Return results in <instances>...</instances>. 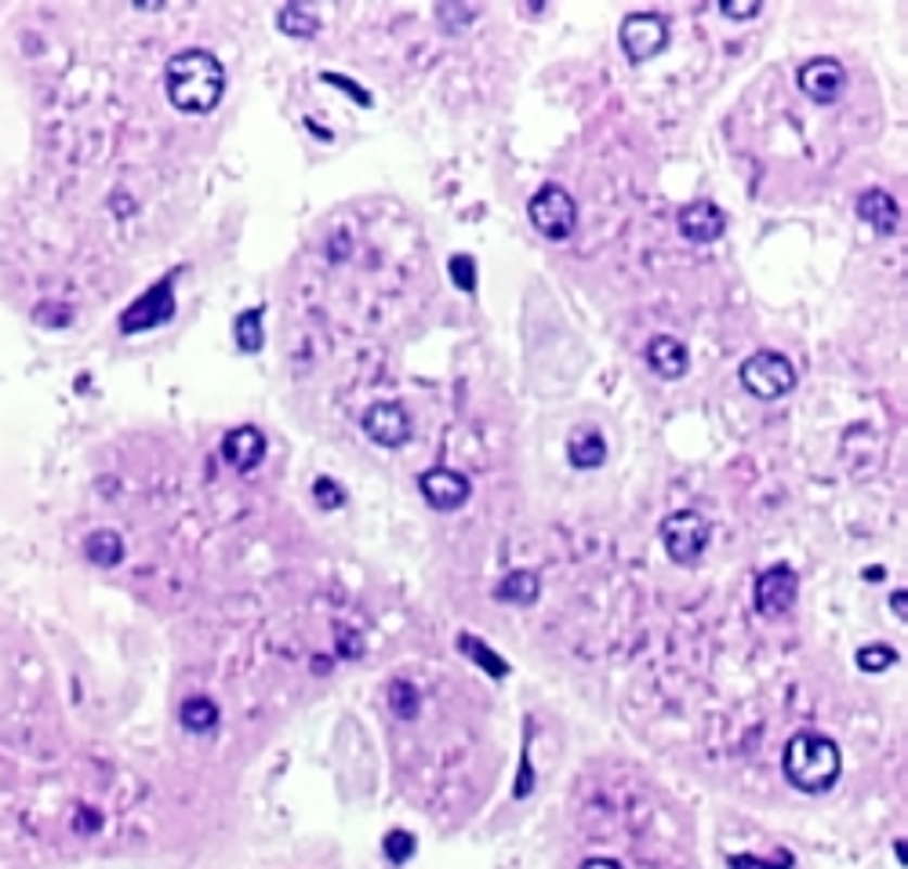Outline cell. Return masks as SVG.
I'll list each match as a JSON object with an SVG mask.
<instances>
[{
    "label": "cell",
    "mask_w": 908,
    "mask_h": 869,
    "mask_svg": "<svg viewBox=\"0 0 908 869\" xmlns=\"http://www.w3.org/2000/svg\"><path fill=\"white\" fill-rule=\"evenodd\" d=\"M85 557L91 564L99 567H113L124 561V539L117 532H110V527H102V532H91L85 539Z\"/></svg>",
    "instance_id": "19"
},
{
    "label": "cell",
    "mask_w": 908,
    "mask_h": 869,
    "mask_svg": "<svg viewBox=\"0 0 908 869\" xmlns=\"http://www.w3.org/2000/svg\"><path fill=\"white\" fill-rule=\"evenodd\" d=\"M894 662H901V655L886 644H869V648L858 651V666L865 669V674H883V669H891Z\"/></svg>",
    "instance_id": "25"
},
{
    "label": "cell",
    "mask_w": 908,
    "mask_h": 869,
    "mask_svg": "<svg viewBox=\"0 0 908 869\" xmlns=\"http://www.w3.org/2000/svg\"><path fill=\"white\" fill-rule=\"evenodd\" d=\"M164 91L179 113H212L226 95V66L207 48H186L168 59Z\"/></svg>",
    "instance_id": "1"
},
{
    "label": "cell",
    "mask_w": 908,
    "mask_h": 869,
    "mask_svg": "<svg viewBox=\"0 0 908 869\" xmlns=\"http://www.w3.org/2000/svg\"><path fill=\"white\" fill-rule=\"evenodd\" d=\"M669 23H665L662 15L654 12H636L622 23L618 29V40H622V51L629 55L632 62H647L654 55H662L665 48H669Z\"/></svg>",
    "instance_id": "6"
},
{
    "label": "cell",
    "mask_w": 908,
    "mask_h": 869,
    "mask_svg": "<svg viewBox=\"0 0 908 869\" xmlns=\"http://www.w3.org/2000/svg\"><path fill=\"white\" fill-rule=\"evenodd\" d=\"M419 491H422V499L430 502L436 513L462 510V506L469 502V495H473L465 473L447 470V465H433V470H425L422 477H419Z\"/></svg>",
    "instance_id": "9"
},
{
    "label": "cell",
    "mask_w": 908,
    "mask_h": 869,
    "mask_svg": "<svg viewBox=\"0 0 908 869\" xmlns=\"http://www.w3.org/2000/svg\"><path fill=\"white\" fill-rule=\"evenodd\" d=\"M891 604H894V612H897V618H901V623H905V618H908V608H905V604H908V589H905V586H901V589H897V593L891 597Z\"/></svg>",
    "instance_id": "33"
},
{
    "label": "cell",
    "mask_w": 908,
    "mask_h": 869,
    "mask_svg": "<svg viewBox=\"0 0 908 869\" xmlns=\"http://www.w3.org/2000/svg\"><path fill=\"white\" fill-rule=\"evenodd\" d=\"M323 80H328V85H335V88H342V91H346V95H353V99L360 102V106H371V95H368V91H363V88H357V85H353L349 77H338V74H323Z\"/></svg>",
    "instance_id": "30"
},
{
    "label": "cell",
    "mask_w": 908,
    "mask_h": 869,
    "mask_svg": "<svg viewBox=\"0 0 908 869\" xmlns=\"http://www.w3.org/2000/svg\"><path fill=\"white\" fill-rule=\"evenodd\" d=\"M414 852H419V841H414V833H407V830H389V833L382 836V855L389 858L393 866L411 862Z\"/></svg>",
    "instance_id": "24"
},
{
    "label": "cell",
    "mask_w": 908,
    "mask_h": 869,
    "mask_svg": "<svg viewBox=\"0 0 908 869\" xmlns=\"http://www.w3.org/2000/svg\"><path fill=\"white\" fill-rule=\"evenodd\" d=\"M538 597H541V578L535 572H509L502 583L495 586L498 604L530 608V604H538Z\"/></svg>",
    "instance_id": "17"
},
{
    "label": "cell",
    "mask_w": 908,
    "mask_h": 869,
    "mask_svg": "<svg viewBox=\"0 0 908 869\" xmlns=\"http://www.w3.org/2000/svg\"><path fill=\"white\" fill-rule=\"evenodd\" d=\"M222 459L233 465L236 473H252L266 459V433L255 426H236L226 433L222 440Z\"/></svg>",
    "instance_id": "13"
},
{
    "label": "cell",
    "mask_w": 908,
    "mask_h": 869,
    "mask_svg": "<svg viewBox=\"0 0 908 869\" xmlns=\"http://www.w3.org/2000/svg\"><path fill=\"white\" fill-rule=\"evenodd\" d=\"M447 273H451L455 287H462L465 295L476 292V263H473V255H451V263H447Z\"/></svg>",
    "instance_id": "27"
},
{
    "label": "cell",
    "mask_w": 908,
    "mask_h": 869,
    "mask_svg": "<svg viewBox=\"0 0 908 869\" xmlns=\"http://www.w3.org/2000/svg\"><path fill=\"white\" fill-rule=\"evenodd\" d=\"M708 535H713V527H708L705 516L694 510H680L662 521V546H665V553H669V561L680 567H691L702 561Z\"/></svg>",
    "instance_id": "5"
},
{
    "label": "cell",
    "mask_w": 908,
    "mask_h": 869,
    "mask_svg": "<svg viewBox=\"0 0 908 869\" xmlns=\"http://www.w3.org/2000/svg\"><path fill=\"white\" fill-rule=\"evenodd\" d=\"M741 389L753 393L756 400H781L796 389V368L785 354H775V349H759L741 365L738 371Z\"/></svg>",
    "instance_id": "3"
},
{
    "label": "cell",
    "mask_w": 908,
    "mask_h": 869,
    "mask_svg": "<svg viewBox=\"0 0 908 869\" xmlns=\"http://www.w3.org/2000/svg\"><path fill=\"white\" fill-rule=\"evenodd\" d=\"M389 706L400 720H414L422 713V691L411 680H393L389 685Z\"/></svg>",
    "instance_id": "23"
},
{
    "label": "cell",
    "mask_w": 908,
    "mask_h": 869,
    "mask_svg": "<svg viewBox=\"0 0 908 869\" xmlns=\"http://www.w3.org/2000/svg\"><path fill=\"white\" fill-rule=\"evenodd\" d=\"M730 869H789L792 855H778V858H759V855H730L727 858Z\"/></svg>",
    "instance_id": "28"
},
{
    "label": "cell",
    "mask_w": 908,
    "mask_h": 869,
    "mask_svg": "<svg viewBox=\"0 0 908 869\" xmlns=\"http://www.w3.org/2000/svg\"><path fill=\"white\" fill-rule=\"evenodd\" d=\"M796 85L810 102H818V106H832V102L843 95V88H847V69L840 66V59L818 55V59H810V62H803L800 66Z\"/></svg>",
    "instance_id": "8"
},
{
    "label": "cell",
    "mask_w": 908,
    "mask_h": 869,
    "mask_svg": "<svg viewBox=\"0 0 908 869\" xmlns=\"http://www.w3.org/2000/svg\"><path fill=\"white\" fill-rule=\"evenodd\" d=\"M676 226L691 244H716L727 230V215L713 201H691L676 215Z\"/></svg>",
    "instance_id": "12"
},
{
    "label": "cell",
    "mask_w": 908,
    "mask_h": 869,
    "mask_svg": "<svg viewBox=\"0 0 908 869\" xmlns=\"http://www.w3.org/2000/svg\"><path fill=\"white\" fill-rule=\"evenodd\" d=\"M759 0H724L719 4V12H724V18H730V23H749V18H756L759 15Z\"/></svg>",
    "instance_id": "29"
},
{
    "label": "cell",
    "mask_w": 908,
    "mask_h": 869,
    "mask_svg": "<svg viewBox=\"0 0 908 869\" xmlns=\"http://www.w3.org/2000/svg\"><path fill=\"white\" fill-rule=\"evenodd\" d=\"M858 219L869 222L883 237H894L901 230V208H897V201L886 190H865L858 196Z\"/></svg>",
    "instance_id": "15"
},
{
    "label": "cell",
    "mask_w": 908,
    "mask_h": 869,
    "mask_svg": "<svg viewBox=\"0 0 908 869\" xmlns=\"http://www.w3.org/2000/svg\"><path fill=\"white\" fill-rule=\"evenodd\" d=\"M312 499H317L323 513L342 510V506H346V488H338L335 477H317L312 481Z\"/></svg>",
    "instance_id": "26"
},
{
    "label": "cell",
    "mask_w": 908,
    "mask_h": 869,
    "mask_svg": "<svg viewBox=\"0 0 908 869\" xmlns=\"http://www.w3.org/2000/svg\"><path fill=\"white\" fill-rule=\"evenodd\" d=\"M455 648L462 651L465 659H473L479 669H484V674H490L495 680H502V677H509V662L498 655V651H490L484 640L479 637H473V634H462L455 640Z\"/></svg>",
    "instance_id": "18"
},
{
    "label": "cell",
    "mask_w": 908,
    "mask_h": 869,
    "mask_svg": "<svg viewBox=\"0 0 908 869\" xmlns=\"http://www.w3.org/2000/svg\"><path fill=\"white\" fill-rule=\"evenodd\" d=\"M527 215H530V226H535L541 237H549V241H567V237L578 230V204H574V196L563 190L560 182L541 186V190L530 196Z\"/></svg>",
    "instance_id": "4"
},
{
    "label": "cell",
    "mask_w": 908,
    "mask_h": 869,
    "mask_svg": "<svg viewBox=\"0 0 908 869\" xmlns=\"http://www.w3.org/2000/svg\"><path fill=\"white\" fill-rule=\"evenodd\" d=\"M360 651H363V644H360V637H357V634H342V637H338V655L357 659Z\"/></svg>",
    "instance_id": "32"
},
{
    "label": "cell",
    "mask_w": 908,
    "mask_h": 869,
    "mask_svg": "<svg viewBox=\"0 0 908 869\" xmlns=\"http://www.w3.org/2000/svg\"><path fill=\"white\" fill-rule=\"evenodd\" d=\"M581 869H622V862H614V858H586V862H581Z\"/></svg>",
    "instance_id": "34"
},
{
    "label": "cell",
    "mask_w": 908,
    "mask_h": 869,
    "mask_svg": "<svg viewBox=\"0 0 908 869\" xmlns=\"http://www.w3.org/2000/svg\"><path fill=\"white\" fill-rule=\"evenodd\" d=\"M218 706H215V699H207V695H190L179 706V720H182V728L186 731H193V734H201V731H212L215 724H218Z\"/></svg>",
    "instance_id": "20"
},
{
    "label": "cell",
    "mask_w": 908,
    "mask_h": 869,
    "mask_svg": "<svg viewBox=\"0 0 908 869\" xmlns=\"http://www.w3.org/2000/svg\"><path fill=\"white\" fill-rule=\"evenodd\" d=\"M360 426L379 448H404V444L411 440V416H407L404 405H396V400H379V405H371L363 411Z\"/></svg>",
    "instance_id": "10"
},
{
    "label": "cell",
    "mask_w": 908,
    "mask_h": 869,
    "mask_svg": "<svg viewBox=\"0 0 908 869\" xmlns=\"http://www.w3.org/2000/svg\"><path fill=\"white\" fill-rule=\"evenodd\" d=\"M277 26H280V34H287L295 40H309V37H317L320 18L312 15L306 4H284L277 12Z\"/></svg>",
    "instance_id": "21"
},
{
    "label": "cell",
    "mask_w": 908,
    "mask_h": 869,
    "mask_svg": "<svg viewBox=\"0 0 908 869\" xmlns=\"http://www.w3.org/2000/svg\"><path fill=\"white\" fill-rule=\"evenodd\" d=\"M796 593H800V578L789 564H775V567H767L764 575H756L753 600H756V612L764 618L785 615L789 608L796 604Z\"/></svg>",
    "instance_id": "7"
},
{
    "label": "cell",
    "mask_w": 908,
    "mask_h": 869,
    "mask_svg": "<svg viewBox=\"0 0 908 869\" xmlns=\"http://www.w3.org/2000/svg\"><path fill=\"white\" fill-rule=\"evenodd\" d=\"M781 768L785 779L796 785L800 793H829L840 782L843 757L840 746L821 731H800L789 739L785 753H781Z\"/></svg>",
    "instance_id": "2"
},
{
    "label": "cell",
    "mask_w": 908,
    "mask_h": 869,
    "mask_svg": "<svg viewBox=\"0 0 908 869\" xmlns=\"http://www.w3.org/2000/svg\"><path fill=\"white\" fill-rule=\"evenodd\" d=\"M647 365L657 379H683L687 368H691V349L687 343H680L676 335H657L651 338V346H647Z\"/></svg>",
    "instance_id": "14"
},
{
    "label": "cell",
    "mask_w": 908,
    "mask_h": 869,
    "mask_svg": "<svg viewBox=\"0 0 908 869\" xmlns=\"http://www.w3.org/2000/svg\"><path fill=\"white\" fill-rule=\"evenodd\" d=\"M171 317H175V287L168 277V281L153 284L135 306H128V314L120 317V331L124 335H135V331H150V328L168 324Z\"/></svg>",
    "instance_id": "11"
},
{
    "label": "cell",
    "mask_w": 908,
    "mask_h": 869,
    "mask_svg": "<svg viewBox=\"0 0 908 869\" xmlns=\"http://www.w3.org/2000/svg\"><path fill=\"white\" fill-rule=\"evenodd\" d=\"M865 578H872V583H880V578H883V567H872V572H865Z\"/></svg>",
    "instance_id": "35"
},
{
    "label": "cell",
    "mask_w": 908,
    "mask_h": 869,
    "mask_svg": "<svg viewBox=\"0 0 908 869\" xmlns=\"http://www.w3.org/2000/svg\"><path fill=\"white\" fill-rule=\"evenodd\" d=\"M567 459L574 470H600L608 462V440H603L600 430H574L567 437Z\"/></svg>",
    "instance_id": "16"
},
{
    "label": "cell",
    "mask_w": 908,
    "mask_h": 869,
    "mask_svg": "<svg viewBox=\"0 0 908 869\" xmlns=\"http://www.w3.org/2000/svg\"><path fill=\"white\" fill-rule=\"evenodd\" d=\"M99 826H102V815L95 808H80L77 819H73V830L77 833H99Z\"/></svg>",
    "instance_id": "31"
},
{
    "label": "cell",
    "mask_w": 908,
    "mask_h": 869,
    "mask_svg": "<svg viewBox=\"0 0 908 869\" xmlns=\"http://www.w3.org/2000/svg\"><path fill=\"white\" fill-rule=\"evenodd\" d=\"M233 335H236L240 354H258V349H263V343H266L263 309H244V314H236V320H233Z\"/></svg>",
    "instance_id": "22"
}]
</instances>
